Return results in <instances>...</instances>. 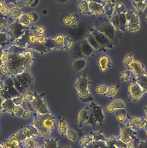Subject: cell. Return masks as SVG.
Instances as JSON below:
<instances>
[{"instance_id": "44dd1931", "label": "cell", "mask_w": 147, "mask_h": 148, "mask_svg": "<svg viewBox=\"0 0 147 148\" xmlns=\"http://www.w3.org/2000/svg\"><path fill=\"white\" fill-rule=\"evenodd\" d=\"M115 115L116 119L119 122H122L124 121L127 118V113L125 108L120 109L116 110Z\"/></svg>"}, {"instance_id": "9a60e30c", "label": "cell", "mask_w": 147, "mask_h": 148, "mask_svg": "<svg viewBox=\"0 0 147 148\" xmlns=\"http://www.w3.org/2000/svg\"><path fill=\"white\" fill-rule=\"evenodd\" d=\"M80 43L82 53L84 57H89L94 53L95 50L88 42L86 38L83 39Z\"/></svg>"}, {"instance_id": "11a10c76", "label": "cell", "mask_w": 147, "mask_h": 148, "mask_svg": "<svg viewBox=\"0 0 147 148\" xmlns=\"http://www.w3.org/2000/svg\"><path fill=\"white\" fill-rule=\"evenodd\" d=\"M147 106L146 107H145L143 108V110H144V111H145V113H146V116L147 117V103L146 104Z\"/></svg>"}, {"instance_id": "7dc6e473", "label": "cell", "mask_w": 147, "mask_h": 148, "mask_svg": "<svg viewBox=\"0 0 147 148\" xmlns=\"http://www.w3.org/2000/svg\"><path fill=\"white\" fill-rule=\"evenodd\" d=\"M7 21V18H3L0 20V29H1L6 26Z\"/></svg>"}, {"instance_id": "e0dca14e", "label": "cell", "mask_w": 147, "mask_h": 148, "mask_svg": "<svg viewBox=\"0 0 147 148\" xmlns=\"http://www.w3.org/2000/svg\"><path fill=\"white\" fill-rule=\"evenodd\" d=\"M59 132L62 136H64L66 134L68 128V125L66 118L64 116H59Z\"/></svg>"}, {"instance_id": "f1b7e54d", "label": "cell", "mask_w": 147, "mask_h": 148, "mask_svg": "<svg viewBox=\"0 0 147 148\" xmlns=\"http://www.w3.org/2000/svg\"><path fill=\"white\" fill-rule=\"evenodd\" d=\"M23 10V9L18 6L13 7L10 9V16L13 18H17L21 16Z\"/></svg>"}, {"instance_id": "f546056e", "label": "cell", "mask_w": 147, "mask_h": 148, "mask_svg": "<svg viewBox=\"0 0 147 148\" xmlns=\"http://www.w3.org/2000/svg\"><path fill=\"white\" fill-rule=\"evenodd\" d=\"M73 40L69 36H64L63 42V50H69L72 47Z\"/></svg>"}, {"instance_id": "f5cc1de1", "label": "cell", "mask_w": 147, "mask_h": 148, "mask_svg": "<svg viewBox=\"0 0 147 148\" xmlns=\"http://www.w3.org/2000/svg\"><path fill=\"white\" fill-rule=\"evenodd\" d=\"M132 2L139 3L144 1V0H131Z\"/></svg>"}, {"instance_id": "2e32d148", "label": "cell", "mask_w": 147, "mask_h": 148, "mask_svg": "<svg viewBox=\"0 0 147 148\" xmlns=\"http://www.w3.org/2000/svg\"><path fill=\"white\" fill-rule=\"evenodd\" d=\"M85 38L95 51L98 52H103L104 53L107 52V50H104L101 47L100 45H99L98 42H97L96 40H95L94 37L92 35L91 33L88 34Z\"/></svg>"}, {"instance_id": "d4e9b609", "label": "cell", "mask_w": 147, "mask_h": 148, "mask_svg": "<svg viewBox=\"0 0 147 148\" xmlns=\"http://www.w3.org/2000/svg\"><path fill=\"white\" fill-rule=\"evenodd\" d=\"M102 130H100L97 132H90V134L93 136V140L95 141H102L106 142V139L104 136L102 134Z\"/></svg>"}, {"instance_id": "3957f363", "label": "cell", "mask_w": 147, "mask_h": 148, "mask_svg": "<svg viewBox=\"0 0 147 148\" xmlns=\"http://www.w3.org/2000/svg\"><path fill=\"white\" fill-rule=\"evenodd\" d=\"M78 127L79 128L87 125H90L95 128L96 124L92 115L89 106H86L81 110L78 116Z\"/></svg>"}, {"instance_id": "1f68e13d", "label": "cell", "mask_w": 147, "mask_h": 148, "mask_svg": "<svg viewBox=\"0 0 147 148\" xmlns=\"http://www.w3.org/2000/svg\"><path fill=\"white\" fill-rule=\"evenodd\" d=\"M93 137L89 136H83L79 142V144L81 147L85 148L89 143H90L91 142L93 141Z\"/></svg>"}, {"instance_id": "4316f807", "label": "cell", "mask_w": 147, "mask_h": 148, "mask_svg": "<svg viewBox=\"0 0 147 148\" xmlns=\"http://www.w3.org/2000/svg\"><path fill=\"white\" fill-rule=\"evenodd\" d=\"M73 55L74 57L77 59H81L84 57V56L82 53L80 42L77 43L76 45H75L73 50Z\"/></svg>"}, {"instance_id": "836d02e7", "label": "cell", "mask_w": 147, "mask_h": 148, "mask_svg": "<svg viewBox=\"0 0 147 148\" xmlns=\"http://www.w3.org/2000/svg\"><path fill=\"white\" fill-rule=\"evenodd\" d=\"M117 139L114 136H111L107 139L106 142L108 148H118L115 146Z\"/></svg>"}, {"instance_id": "6125c7cd", "label": "cell", "mask_w": 147, "mask_h": 148, "mask_svg": "<svg viewBox=\"0 0 147 148\" xmlns=\"http://www.w3.org/2000/svg\"><path fill=\"white\" fill-rule=\"evenodd\" d=\"M2 1H3V0H2Z\"/></svg>"}, {"instance_id": "8d00e7d4", "label": "cell", "mask_w": 147, "mask_h": 148, "mask_svg": "<svg viewBox=\"0 0 147 148\" xmlns=\"http://www.w3.org/2000/svg\"><path fill=\"white\" fill-rule=\"evenodd\" d=\"M66 135L68 138L73 141L76 140L77 139V135L75 132L72 130L68 129L67 131Z\"/></svg>"}, {"instance_id": "30bf717a", "label": "cell", "mask_w": 147, "mask_h": 148, "mask_svg": "<svg viewBox=\"0 0 147 148\" xmlns=\"http://www.w3.org/2000/svg\"><path fill=\"white\" fill-rule=\"evenodd\" d=\"M46 93H42L40 95L36 94L35 99L34 101V107L35 110L38 112V114H44L51 113L46 103L43 100V97Z\"/></svg>"}, {"instance_id": "d590c367", "label": "cell", "mask_w": 147, "mask_h": 148, "mask_svg": "<svg viewBox=\"0 0 147 148\" xmlns=\"http://www.w3.org/2000/svg\"><path fill=\"white\" fill-rule=\"evenodd\" d=\"M108 89V88L106 84L99 85L96 88V92L98 95H105Z\"/></svg>"}, {"instance_id": "4dcf8cb0", "label": "cell", "mask_w": 147, "mask_h": 148, "mask_svg": "<svg viewBox=\"0 0 147 148\" xmlns=\"http://www.w3.org/2000/svg\"><path fill=\"white\" fill-rule=\"evenodd\" d=\"M134 61V55L133 53H130L126 55L124 57L123 59V64L126 68L129 66Z\"/></svg>"}, {"instance_id": "ee69618b", "label": "cell", "mask_w": 147, "mask_h": 148, "mask_svg": "<svg viewBox=\"0 0 147 148\" xmlns=\"http://www.w3.org/2000/svg\"><path fill=\"white\" fill-rule=\"evenodd\" d=\"M127 144L124 143L120 140L117 139L115 146L118 148H127Z\"/></svg>"}, {"instance_id": "94428289", "label": "cell", "mask_w": 147, "mask_h": 148, "mask_svg": "<svg viewBox=\"0 0 147 148\" xmlns=\"http://www.w3.org/2000/svg\"><path fill=\"white\" fill-rule=\"evenodd\" d=\"M64 148H71L70 147H68V146H67V147H65Z\"/></svg>"}, {"instance_id": "9f6ffc18", "label": "cell", "mask_w": 147, "mask_h": 148, "mask_svg": "<svg viewBox=\"0 0 147 148\" xmlns=\"http://www.w3.org/2000/svg\"><path fill=\"white\" fill-rule=\"evenodd\" d=\"M144 127L147 128V121L146 122V124H145V126H144Z\"/></svg>"}, {"instance_id": "db71d44e", "label": "cell", "mask_w": 147, "mask_h": 148, "mask_svg": "<svg viewBox=\"0 0 147 148\" xmlns=\"http://www.w3.org/2000/svg\"><path fill=\"white\" fill-rule=\"evenodd\" d=\"M3 6H4V5H3L2 1V0H0V10H1V9Z\"/></svg>"}, {"instance_id": "d6a6232c", "label": "cell", "mask_w": 147, "mask_h": 148, "mask_svg": "<svg viewBox=\"0 0 147 148\" xmlns=\"http://www.w3.org/2000/svg\"><path fill=\"white\" fill-rule=\"evenodd\" d=\"M111 104L112 106L113 107L115 110L125 108V103L123 102V101L120 99H117V100H114L113 101Z\"/></svg>"}, {"instance_id": "74e56055", "label": "cell", "mask_w": 147, "mask_h": 148, "mask_svg": "<svg viewBox=\"0 0 147 148\" xmlns=\"http://www.w3.org/2000/svg\"><path fill=\"white\" fill-rule=\"evenodd\" d=\"M64 40V36L62 34H59L56 36L54 40L55 42L60 47H61L63 50V42Z\"/></svg>"}, {"instance_id": "5bb4252c", "label": "cell", "mask_w": 147, "mask_h": 148, "mask_svg": "<svg viewBox=\"0 0 147 148\" xmlns=\"http://www.w3.org/2000/svg\"><path fill=\"white\" fill-rule=\"evenodd\" d=\"M112 63L111 58L107 55H103L98 59V67L102 73L107 72L111 68Z\"/></svg>"}, {"instance_id": "681fc988", "label": "cell", "mask_w": 147, "mask_h": 148, "mask_svg": "<svg viewBox=\"0 0 147 148\" xmlns=\"http://www.w3.org/2000/svg\"><path fill=\"white\" fill-rule=\"evenodd\" d=\"M34 0H23V3L26 5H30L33 6L34 4Z\"/></svg>"}, {"instance_id": "b9f144b4", "label": "cell", "mask_w": 147, "mask_h": 148, "mask_svg": "<svg viewBox=\"0 0 147 148\" xmlns=\"http://www.w3.org/2000/svg\"><path fill=\"white\" fill-rule=\"evenodd\" d=\"M20 22L21 23L23 24H25V25H28L29 23V20L28 15L26 14H24L21 16L20 19Z\"/></svg>"}, {"instance_id": "6da1fadb", "label": "cell", "mask_w": 147, "mask_h": 148, "mask_svg": "<svg viewBox=\"0 0 147 148\" xmlns=\"http://www.w3.org/2000/svg\"><path fill=\"white\" fill-rule=\"evenodd\" d=\"M34 125L42 137H48L57 127L55 118L51 113L44 114L36 113Z\"/></svg>"}, {"instance_id": "ffe728a7", "label": "cell", "mask_w": 147, "mask_h": 148, "mask_svg": "<svg viewBox=\"0 0 147 148\" xmlns=\"http://www.w3.org/2000/svg\"><path fill=\"white\" fill-rule=\"evenodd\" d=\"M59 137L53 138H46L44 140V147L45 148H58V141Z\"/></svg>"}, {"instance_id": "816d5d0a", "label": "cell", "mask_w": 147, "mask_h": 148, "mask_svg": "<svg viewBox=\"0 0 147 148\" xmlns=\"http://www.w3.org/2000/svg\"><path fill=\"white\" fill-rule=\"evenodd\" d=\"M3 18H7V19H8V16L2 14V13H1V11H0V20L3 19Z\"/></svg>"}, {"instance_id": "ac0fdd59", "label": "cell", "mask_w": 147, "mask_h": 148, "mask_svg": "<svg viewBox=\"0 0 147 148\" xmlns=\"http://www.w3.org/2000/svg\"><path fill=\"white\" fill-rule=\"evenodd\" d=\"M87 64V61L84 58L77 59L74 61L72 64V67L75 71L79 72L85 68Z\"/></svg>"}, {"instance_id": "8992f818", "label": "cell", "mask_w": 147, "mask_h": 148, "mask_svg": "<svg viewBox=\"0 0 147 148\" xmlns=\"http://www.w3.org/2000/svg\"><path fill=\"white\" fill-rule=\"evenodd\" d=\"M90 32L100 45L101 47L104 50H107V49H112L116 46L105 35L97 31L95 29H90Z\"/></svg>"}, {"instance_id": "8fae6325", "label": "cell", "mask_w": 147, "mask_h": 148, "mask_svg": "<svg viewBox=\"0 0 147 148\" xmlns=\"http://www.w3.org/2000/svg\"><path fill=\"white\" fill-rule=\"evenodd\" d=\"M127 118L129 120L128 125L133 130L137 131L142 128L144 127L146 122L147 120L143 118H138L134 117L127 114Z\"/></svg>"}, {"instance_id": "484cf974", "label": "cell", "mask_w": 147, "mask_h": 148, "mask_svg": "<svg viewBox=\"0 0 147 148\" xmlns=\"http://www.w3.org/2000/svg\"><path fill=\"white\" fill-rule=\"evenodd\" d=\"M120 84L116 86H111L108 89L107 91L105 94V96L109 98H112L116 95L118 89L120 88Z\"/></svg>"}, {"instance_id": "7a4b0ae2", "label": "cell", "mask_w": 147, "mask_h": 148, "mask_svg": "<svg viewBox=\"0 0 147 148\" xmlns=\"http://www.w3.org/2000/svg\"><path fill=\"white\" fill-rule=\"evenodd\" d=\"M91 81L86 75H83L77 76V79L74 84L77 92V97L83 103L94 101L93 96L89 90V85Z\"/></svg>"}, {"instance_id": "7bdbcfd3", "label": "cell", "mask_w": 147, "mask_h": 148, "mask_svg": "<svg viewBox=\"0 0 147 148\" xmlns=\"http://www.w3.org/2000/svg\"><path fill=\"white\" fill-rule=\"evenodd\" d=\"M34 29L36 33L40 35L43 34L46 31L45 28L43 27H35Z\"/></svg>"}, {"instance_id": "cb8c5ba5", "label": "cell", "mask_w": 147, "mask_h": 148, "mask_svg": "<svg viewBox=\"0 0 147 148\" xmlns=\"http://www.w3.org/2000/svg\"><path fill=\"white\" fill-rule=\"evenodd\" d=\"M85 148H108L106 142L102 141H95L93 140L89 143Z\"/></svg>"}, {"instance_id": "bcb514c9", "label": "cell", "mask_w": 147, "mask_h": 148, "mask_svg": "<svg viewBox=\"0 0 147 148\" xmlns=\"http://www.w3.org/2000/svg\"><path fill=\"white\" fill-rule=\"evenodd\" d=\"M138 148H147V140L146 141H139Z\"/></svg>"}, {"instance_id": "680465c9", "label": "cell", "mask_w": 147, "mask_h": 148, "mask_svg": "<svg viewBox=\"0 0 147 148\" xmlns=\"http://www.w3.org/2000/svg\"><path fill=\"white\" fill-rule=\"evenodd\" d=\"M144 128H145V130H146V134L147 135V128L144 127Z\"/></svg>"}, {"instance_id": "9c48e42d", "label": "cell", "mask_w": 147, "mask_h": 148, "mask_svg": "<svg viewBox=\"0 0 147 148\" xmlns=\"http://www.w3.org/2000/svg\"><path fill=\"white\" fill-rule=\"evenodd\" d=\"M89 106L96 125L99 124L100 126H102L105 119L102 106L98 105L94 101L90 102Z\"/></svg>"}, {"instance_id": "60d3db41", "label": "cell", "mask_w": 147, "mask_h": 148, "mask_svg": "<svg viewBox=\"0 0 147 148\" xmlns=\"http://www.w3.org/2000/svg\"><path fill=\"white\" fill-rule=\"evenodd\" d=\"M28 17L29 21L31 22H35L38 20V15L35 13H30L28 15Z\"/></svg>"}, {"instance_id": "52a82bcc", "label": "cell", "mask_w": 147, "mask_h": 148, "mask_svg": "<svg viewBox=\"0 0 147 148\" xmlns=\"http://www.w3.org/2000/svg\"><path fill=\"white\" fill-rule=\"evenodd\" d=\"M120 127V136L116 137L117 140H120L124 143L128 144L137 138V132L133 130L127 124L121 123Z\"/></svg>"}, {"instance_id": "c3c4849f", "label": "cell", "mask_w": 147, "mask_h": 148, "mask_svg": "<svg viewBox=\"0 0 147 148\" xmlns=\"http://www.w3.org/2000/svg\"><path fill=\"white\" fill-rule=\"evenodd\" d=\"M1 13L2 14H3V15H6V14H8L9 11V9L8 8V7H6V6H3L1 9Z\"/></svg>"}, {"instance_id": "6f0895ef", "label": "cell", "mask_w": 147, "mask_h": 148, "mask_svg": "<svg viewBox=\"0 0 147 148\" xmlns=\"http://www.w3.org/2000/svg\"><path fill=\"white\" fill-rule=\"evenodd\" d=\"M144 2L147 5V0H144Z\"/></svg>"}, {"instance_id": "5b68a950", "label": "cell", "mask_w": 147, "mask_h": 148, "mask_svg": "<svg viewBox=\"0 0 147 148\" xmlns=\"http://www.w3.org/2000/svg\"><path fill=\"white\" fill-rule=\"evenodd\" d=\"M126 29L129 32L135 33L139 31L140 28V21L139 16L132 10L126 11Z\"/></svg>"}, {"instance_id": "277c9868", "label": "cell", "mask_w": 147, "mask_h": 148, "mask_svg": "<svg viewBox=\"0 0 147 148\" xmlns=\"http://www.w3.org/2000/svg\"><path fill=\"white\" fill-rule=\"evenodd\" d=\"M131 83L129 86V100L133 102H137L143 96L146 91L137 82L132 78Z\"/></svg>"}, {"instance_id": "d6986e66", "label": "cell", "mask_w": 147, "mask_h": 148, "mask_svg": "<svg viewBox=\"0 0 147 148\" xmlns=\"http://www.w3.org/2000/svg\"><path fill=\"white\" fill-rule=\"evenodd\" d=\"M133 79L135 80L143 88V89L147 92V75H142L140 76H134L132 77Z\"/></svg>"}, {"instance_id": "91938a15", "label": "cell", "mask_w": 147, "mask_h": 148, "mask_svg": "<svg viewBox=\"0 0 147 148\" xmlns=\"http://www.w3.org/2000/svg\"><path fill=\"white\" fill-rule=\"evenodd\" d=\"M146 22L147 23V14L146 15Z\"/></svg>"}, {"instance_id": "e575fe53", "label": "cell", "mask_w": 147, "mask_h": 148, "mask_svg": "<svg viewBox=\"0 0 147 148\" xmlns=\"http://www.w3.org/2000/svg\"><path fill=\"white\" fill-rule=\"evenodd\" d=\"M115 11L116 15L126 13V9L125 5L122 3H117L115 7Z\"/></svg>"}, {"instance_id": "4fadbf2b", "label": "cell", "mask_w": 147, "mask_h": 148, "mask_svg": "<svg viewBox=\"0 0 147 148\" xmlns=\"http://www.w3.org/2000/svg\"><path fill=\"white\" fill-rule=\"evenodd\" d=\"M126 69L127 70L132 71L135 76H140L147 74V71L145 66L139 61H134L133 63Z\"/></svg>"}, {"instance_id": "ab89813d", "label": "cell", "mask_w": 147, "mask_h": 148, "mask_svg": "<svg viewBox=\"0 0 147 148\" xmlns=\"http://www.w3.org/2000/svg\"><path fill=\"white\" fill-rule=\"evenodd\" d=\"M27 145L29 148H38L37 143L33 139H29L27 141Z\"/></svg>"}, {"instance_id": "ba28073f", "label": "cell", "mask_w": 147, "mask_h": 148, "mask_svg": "<svg viewBox=\"0 0 147 148\" xmlns=\"http://www.w3.org/2000/svg\"><path fill=\"white\" fill-rule=\"evenodd\" d=\"M94 29L105 35L117 46V42L116 40L115 28L112 23L108 22L103 23L102 24L96 26Z\"/></svg>"}, {"instance_id": "603a6c76", "label": "cell", "mask_w": 147, "mask_h": 148, "mask_svg": "<svg viewBox=\"0 0 147 148\" xmlns=\"http://www.w3.org/2000/svg\"><path fill=\"white\" fill-rule=\"evenodd\" d=\"M134 76L132 71L127 70L122 72L120 74V78L121 82H129L131 81L132 77Z\"/></svg>"}, {"instance_id": "7c38bea8", "label": "cell", "mask_w": 147, "mask_h": 148, "mask_svg": "<svg viewBox=\"0 0 147 148\" xmlns=\"http://www.w3.org/2000/svg\"><path fill=\"white\" fill-rule=\"evenodd\" d=\"M112 24L115 28L125 32L126 30L127 20L126 14L116 15L112 19Z\"/></svg>"}, {"instance_id": "f35d334b", "label": "cell", "mask_w": 147, "mask_h": 148, "mask_svg": "<svg viewBox=\"0 0 147 148\" xmlns=\"http://www.w3.org/2000/svg\"><path fill=\"white\" fill-rule=\"evenodd\" d=\"M139 140L138 138L135 139L133 141L127 144V148H138Z\"/></svg>"}, {"instance_id": "f6af8a7d", "label": "cell", "mask_w": 147, "mask_h": 148, "mask_svg": "<svg viewBox=\"0 0 147 148\" xmlns=\"http://www.w3.org/2000/svg\"><path fill=\"white\" fill-rule=\"evenodd\" d=\"M105 109H106L107 112L109 113H112V112H113V111L115 110V109L112 106L111 103H110V104H107V105L106 106Z\"/></svg>"}, {"instance_id": "f907efd6", "label": "cell", "mask_w": 147, "mask_h": 148, "mask_svg": "<svg viewBox=\"0 0 147 148\" xmlns=\"http://www.w3.org/2000/svg\"><path fill=\"white\" fill-rule=\"evenodd\" d=\"M17 1L18 0H3L2 1L4 2L5 4H8L11 3H16Z\"/></svg>"}, {"instance_id": "7402d4cb", "label": "cell", "mask_w": 147, "mask_h": 148, "mask_svg": "<svg viewBox=\"0 0 147 148\" xmlns=\"http://www.w3.org/2000/svg\"><path fill=\"white\" fill-rule=\"evenodd\" d=\"M10 28H11V32H12V34L16 35V34L22 33L23 31L26 28V27L22 26L19 22V21L17 20L14 23L11 25Z\"/></svg>"}, {"instance_id": "83f0119b", "label": "cell", "mask_w": 147, "mask_h": 148, "mask_svg": "<svg viewBox=\"0 0 147 148\" xmlns=\"http://www.w3.org/2000/svg\"><path fill=\"white\" fill-rule=\"evenodd\" d=\"M132 4L138 13L140 14H142L147 6L144 2L139 3L132 2Z\"/></svg>"}]
</instances>
